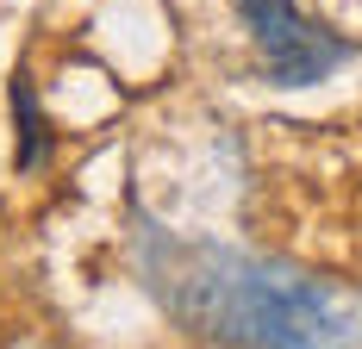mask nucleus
Here are the masks:
<instances>
[{"label":"nucleus","instance_id":"f257e3e1","mask_svg":"<svg viewBox=\"0 0 362 349\" xmlns=\"http://www.w3.org/2000/svg\"><path fill=\"white\" fill-rule=\"evenodd\" d=\"M200 331H213L231 349H350L356 343V318L350 306L288 268L244 262V256H218L200 249L187 300H175Z\"/></svg>","mask_w":362,"mask_h":349},{"label":"nucleus","instance_id":"f03ea898","mask_svg":"<svg viewBox=\"0 0 362 349\" xmlns=\"http://www.w3.org/2000/svg\"><path fill=\"white\" fill-rule=\"evenodd\" d=\"M244 19L256 32V50L275 81H319V75L344 57V44L319 32L293 0H244Z\"/></svg>","mask_w":362,"mask_h":349}]
</instances>
